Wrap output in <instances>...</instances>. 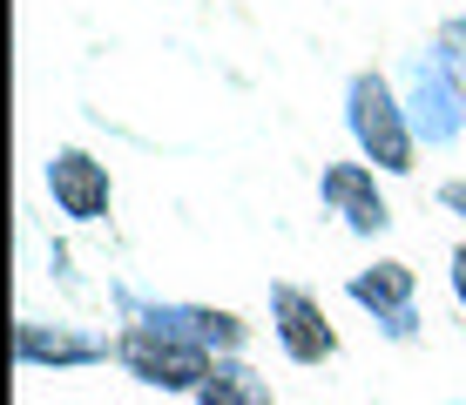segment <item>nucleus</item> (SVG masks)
I'll list each match as a JSON object with an SVG mask.
<instances>
[{
	"instance_id": "1",
	"label": "nucleus",
	"mask_w": 466,
	"mask_h": 405,
	"mask_svg": "<svg viewBox=\"0 0 466 405\" xmlns=\"http://www.w3.org/2000/svg\"><path fill=\"white\" fill-rule=\"evenodd\" d=\"M345 128L359 142V162H372L379 176H412L420 169V128H412L406 88L379 68H359L345 81Z\"/></svg>"
},
{
	"instance_id": "2",
	"label": "nucleus",
	"mask_w": 466,
	"mask_h": 405,
	"mask_svg": "<svg viewBox=\"0 0 466 405\" xmlns=\"http://www.w3.org/2000/svg\"><path fill=\"white\" fill-rule=\"evenodd\" d=\"M116 365L128 371L136 385H149V392H203V379L217 371V359L197 345L189 331H176L163 318H136L116 331Z\"/></svg>"
},
{
	"instance_id": "3",
	"label": "nucleus",
	"mask_w": 466,
	"mask_h": 405,
	"mask_svg": "<svg viewBox=\"0 0 466 405\" xmlns=\"http://www.w3.org/2000/svg\"><path fill=\"white\" fill-rule=\"evenodd\" d=\"M345 298L359 304L392 345H412V338H420V278H412V264L379 257V264H365V270L345 278Z\"/></svg>"
},
{
	"instance_id": "4",
	"label": "nucleus",
	"mask_w": 466,
	"mask_h": 405,
	"mask_svg": "<svg viewBox=\"0 0 466 405\" xmlns=\"http://www.w3.org/2000/svg\"><path fill=\"white\" fill-rule=\"evenodd\" d=\"M41 183H47V203H55V217L68 223H108V209H116V176H108V162L95 149H55L41 162Z\"/></svg>"
},
{
	"instance_id": "5",
	"label": "nucleus",
	"mask_w": 466,
	"mask_h": 405,
	"mask_svg": "<svg viewBox=\"0 0 466 405\" xmlns=\"http://www.w3.org/2000/svg\"><path fill=\"white\" fill-rule=\"evenodd\" d=\"M270 338L291 365L339 359V324H331L325 298H311L304 284H270Z\"/></svg>"
},
{
	"instance_id": "6",
	"label": "nucleus",
	"mask_w": 466,
	"mask_h": 405,
	"mask_svg": "<svg viewBox=\"0 0 466 405\" xmlns=\"http://www.w3.org/2000/svg\"><path fill=\"white\" fill-rule=\"evenodd\" d=\"M318 203H325V217H339L351 237H385L392 230V203H385V189H379V169L359 162V156L318 169Z\"/></svg>"
},
{
	"instance_id": "7",
	"label": "nucleus",
	"mask_w": 466,
	"mask_h": 405,
	"mask_svg": "<svg viewBox=\"0 0 466 405\" xmlns=\"http://www.w3.org/2000/svg\"><path fill=\"white\" fill-rule=\"evenodd\" d=\"M14 359L35 371H82L116 359V338L88 331V324H61V318H21L14 324Z\"/></svg>"
},
{
	"instance_id": "8",
	"label": "nucleus",
	"mask_w": 466,
	"mask_h": 405,
	"mask_svg": "<svg viewBox=\"0 0 466 405\" xmlns=\"http://www.w3.org/2000/svg\"><path fill=\"white\" fill-rule=\"evenodd\" d=\"M197 405H278V399H270V379H264L257 365H244V359H217V371L203 379Z\"/></svg>"
},
{
	"instance_id": "9",
	"label": "nucleus",
	"mask_w": 466,
	"mask_h": 405,
	"mask_svg": "<svg viewBox=\"0 0 466 405\" xmlns=\"http://www.w3.org/2000/svg\"><path fill=\"white\" fill-rule=\"evenodd\" d=\"M440 209L466 223V176H446V183H440Z\"/></svg>"
},
{
	"instance_id": "10",
	"label": "nucleus",
	"mask_w": 466,
	"mask_h": 405,
	"mask_svg": "<svg viewBox=\"0 0 466 405\" xmlns=\"http://www.w3.org/2000/svg\"><path fill=\"white\" fill-rule=\"evenodd\" d=\"M446 284H453V298L466 311V243H453V257H446Z\"/></svg>"
}]
</instances>
